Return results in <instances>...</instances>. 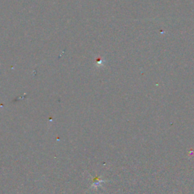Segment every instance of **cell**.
Segmentation results:
<instances>
[{"instance_id":"1","label":"cell","mask_w":194,"mask_h":194,"mask_svg":"<svg viewBox=\"0 0 194 194\" xmlns=\"http://www.w3.org/2000/svg\"><path fill=\"white\" fill-rule=\"evenodd\" d=\"M92 184H91V187L94 188V189H96V188H98L99 187L102 186V184L105 183L106 181L102 179L101 178L98 177V178H92Z\"/></svg>"}]
</instances>
